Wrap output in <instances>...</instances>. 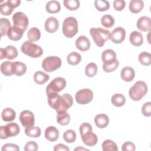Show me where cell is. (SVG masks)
<instances>
[{
  "mask_svg": "<svg viewBox=\"0 0 151 151\" xmlns=\"http://www.w3.org/2000/svg\"><path fill=\"white\" fill-rule=\"evenodd\" d=\"M47 95L50 106L57 112L67 111L73 104V97L68 93H65L61 96L58 93H50Z\"/></svg>",
  "mask_w": 151,
  "mask_h": 151,
  "instance_id": "cell-1",
  "label": "cell"
},
{
  "mask_svg": "<svg viewBox=\"0 0 151 151\" xmlns=\"http://www.w3.org/2000/svg\"><path fill=\"white\" fill-rule=\"evenodd\" d=\"M90 33L95 44L99 47H103L104 43L110 39V31L101 27L91 28Z\"/></svg>",
  "mask_w": 151,
  "mask_h": 151,
  "instance_id": "cell-2",
  "label": "cell"
},
{
  "mask_svg": "<svg viewBox=\"0 0 151 151\" xmlns=\"http://www.w3.org/2000/svg\"><path fill=\"white\" fill-rule=\"evenodd\" d=\"M147 92V86L145 82L138 81L130 87L129 94L130 99L134 101H139L142 99Z\"/></svg>",
  "mask_w": 151,
  "mask_h": 151,
  "instance_id": "cell-3",
  "label": "cell"
},
{
  "mask_svg": "<svg viewBox=\"0 0 151 151\" xmlns=\"http://www.w3.org/2000/svg\"><path fill=\"white\" fill-rule=\"evenodd\" d=\"M63 33L67 38H73L78 32V22L73 17L66 18L63 24Z\"/></svg>",
  "mask_w": 151,
  "mask_h": 151,
  "instance_id": "cell-4",
  "label": "cell"
},
{
  "mask_svg": "<svg viewBox=\"0 0 151 151\" xmlns=\"http://www.w3.org/2000/svg\"><path fill=\"white\" fill-rule=\"evenodd\" d=\"M21 51L32 58L40 57L43 54V50L40 46L29 41H25L23 42L21 47Z\"/></svg>",
  "mask_w": 151,
  "mask_h": 151,
  "instance_id": "cell-5",
  "label": "cell"
},
{
  "mask_svg": "<svg viewBox=\"0 0 151 151\" xmlns=\"http://www.w3.org/2000/svg\"><path fill=\"white\" fill-rule=\"evenodd\" d=\"M20 128L16 123H9L6 126H1L0 127V138L5 139L9 137L15 136L19 134Z\"/></svg>",
  "mask_w": 151,
  "mask_h": 151,
  "instance_id": "cell-6",
  "label": "cell"
},
{
  "mask_svg": "<svg viewBox=\"0 0 151 151\" xmlns=\"http://www.w3.org/2000/svg\"><path fill=\"white\" fill-rule=\"evenodd\" d=\"M61 65L60 58L57 56H50L45 58L42 63V67L46 72H52L58 69Z\"/></svg>",
  "mask_w": 151,
  "mask_h": 151,
  "instance_id": "cell-7",
  "label": "cell"
},
{
  "mask_svg": "<svg viewBox=\"0 0 151 151\" xmlns=\"http://www.w3.org/2000/svg\"><path fill=\"white\" fill-rule=\"evenodd\" d=\"M66 80L63 77H57L53 79L46 88V93H58L63 90L66 86Z\"/></svg>",
  "mask_w": 151,
  "mask_h": 151,
  "instance_id": "cell-8",
  "label": "cell"
},
{
  "mask_svg": "<svg viewBox=\"0 0 151 151\" xmlns=\"http://www.w3.org/2000/svg\"><path fill=\"white\" fill-rule=\"evenodd\" d=\"M76 100L80 104H87L93 99V93L89 88H83L78 90L75 96Z\"/></svg>",
  "mask_w": 151,
  "mask_h": 151,
  "instance_id": "cell-9",
  "label": "cell"
},
{
  "mask_svg": "<svg viewBox=\"0 0 151 151\" xmlns=\"http://www.w3.org/2000/svg\"><path fill=\"white\" fill-rule=\"evenodd\" d=\"M12 21L14 25L19 27L24 31L27 30L29 24V21L27 16L22 12H15L12 16Z\"/></svg>",
  "mask_w": 151,
  "mask_h": 151,
  "instance_id": "cell-10",
  "label": "cell"
},
{
  "mask_svg": "<svg viewBox=\"0 0 151 151\" xmlns=\"http://www.w3.org/2000/svg\"><path fill=\"white\" fill-rule=\"evenodd\" d=\"M19 121L24 127L34 126L35 122L34 115L29 110H24L19 115Z\"/></svg>",
  "mask_w": 151,
  "mask_h": 151,
  "instance_id": "cell-11",
  "label": "cell"
},
{
  "mask_svg": "<svg viewBox=\"0 0 151 151\" xmlns=\"http://www.w3.org/2000/svg\"><path fill=\"white\" fill-rule=\"evenodd\" d=\"M126 37L125 29L120 27L115 28L110 33V39L111 41L116 44H120L122 42Z\"/></svg>",
  "mask_w": 151,
  "mask_h": 151,
  "instance_id": "cell-12",
  "label": "cell"
},
{
  "mask_svg": "<svg viewBox=\"0 0 151 151\" xmlns=\"http://www.w3.org/2000/svg\"><path fill=\"white\" fill-rule=\"evenodd\" d=\"M136 25L137 28L141 31H150L151 29L150 18L146 16L141 17L138 19Z\"/></svg>",
  "mask_w": 151,
  "mask_h": 151,
  "instance_id": "cell-13",
  "label": "cell"
},
{
  "mask_svg": "<svg viewBox=\"0 0 151 151\" xmlns=\"http://www.w3.org/2000/svg\"><path fill=\"white\" fill-rule=\"evenodd\" d=\"M59 26L58 21L55 17H50L47 19L45 22L44 27L46 31L49 33H53L55 32Z\"/></svg>",
  "mask_w": 151,
  "mask_h": 151,
  "instance_id": "cell-14",
  "label": "cell"
},
{
  "mask_svg": "<svg viewBox=\"0 0 151 151\" xmlns=\"http://www.w3.org/2000/svg\"><path fill=\"white\" fill-rule=\"evenodd\" d=\"M75 44L77 48L82 51H87L90 47V40L84 35L78 37L76 41Z\"/></svg>",
  "mask_w": 151,
  "mask_h": 151,
  "instance_id": "cell-15",
  "label": "cell"
},
{
  "mask_svg": "<svg viewBox=\"0 0 151 151\" xmlns=\"http://www.w3.org/2000/svg\"><path fill=\"white\" fill-rule=\"evenodd\" d=\"M24 31L18 27L14 25L9 30L7 35L9 39L12 41H18L20 40L23 35Z\"/></svg>",
  "mask_w": 151,
  "mask_h": 151,
  "instance_id": "cell-16",
  "label": "cell"
},
{
  "mask_svg": "<svg viewBox=\"0 0 151 151\" xmlns=\"http://www.w3.org/2000/svg\"><path fill=\"white\" fill-rule=\"evenodd\" d=\"M101 59L103 62V64H111L117 60L116 54L113 50L111 49H107L102 52Z\"/></svg>",
  "mask_w": 151,
  "mask_h": 151,
  "instance_id": "cell-17",
  "label": "cell"
},
{
  "mask_svg": "<svg viewBox=\"0 0 151 151\" xmlns=\"http://www.w3.org/2000/svg\"><path fill=\"white\" fill-rule=\"evenodd\" d=\"M59 136V131L54 126H49L45 130V137L50 142L57 140Z\"/></svg>",
  "mask_w": 151,
  "mask_h": 151,
  "instance_id": "cell-18",
  "label": "cell"
},
{
  "mask_svg": "<svg viewBox=\"0 0 151 151\" xmlns=\"http://www.w3.org/2000/svg\"><path fill=\"white\" fill-rule=\"evenodd\" d=\"M120 76L123 80L126 82H130L134 78L135 72L133 68L130 67H125L122 70Z\"/></svg>",
  "mask_w": 151,
  "mask_h": 151,
  "instance_id": "cell-19",
  "label": "cell"
},
{
  "mask_svg": "<svg viewBox=\"0 0 151 151\" xmlns=\"http://www.w3.org/2000/svg\"><path fill=\"white\" fill-rule=\"evenodd\" d=\"M83 143L88 146H93L97 143L98 138L96 134L92 132H89L81 137Z\"/></svg>",
  "mask_w": 151,
  "mask_h": 151,
  "instance_id": "cell-20",
  "label": "cell"
},
{
  "mask_svg": "<svg viewBox=\"0 0 151 151\" xmlns=\"http://www.w3.org/2000/svg\"><path fill=\"white\" fill-rule=\"evenodd\" d=\"M94 122L97 127L103 129L109 124V119L105 114H98L94 118Z\"/></svg>",
  "mask_w": 151,
  "mask_h": 151,
  "instance_id": "cell-21",
  "label": "cell"
},
{
  "mask_svg": "<svg viewBox=\"0 0 151 151\" xmlns=\"http://www.w3.org/2000/svg\"><path fill=\"white\" fill-rule=\"evenodd\" d=\"M12 73L17 76H21L27 71L26 65L20 61H15L12 63Z\"/></svg>",
  "mask_w": 151,
  "mask_h": 151,
  "instance_id": "cell-22",
  "label": "cell"
},
{
  "mask_svg": "<svg viewBox=\"0 0 151 151\" xmlns=\"http://www.w3.org/2000/svg\"><path fill=\"white\" fill-rule=\"evenodd\" d=\"M130 43L136 47L140 46L143 42V38L142 33L140 32L134 31L131 32L129 37Z\"/></svg>",
  "mask_w": 151,
  "mask_h": 151,
  "instance_id": "cell-23",
  "label": "cell"
},
{
  "mask_svg": "<svg viewBox=\"0 0 151 151\" xmlns=\"http://www.w3.org/2000/svg\"><path fill=\"white\" fill-rule=\"evenodd\" d=\"M144 7V3L142 0H132L129 3V9L133 14L140 12Z\"/></svg>",
  "mask_w": 151,
  "mask_h": 151,
  "instance_id": "cell-24",
  "label": "cell"
},
{
  "mask_svg": "<svg viewBox=\"0 0 151 151\" xmlns=\"http://www.w3.org/2000/svg\"><path fill=\"white\" fill-rule=\"evenodd\" d=\"M15 111L11 108L4 109L1 113V118L5 122H12L15 119Z\"/></svg>",
  "mask_w": 151,
  "mask_h": 151,
  "instance_id": "cell-25",
  "label": "cell"
},
{
  "mask_svg": "<svg viewBox=\"0 0 151 151\" xmlns=\"http://www.w3.org/2000/svg\"><path fill=\"white\" fill-rule=\"evenodd\" d=\"M50 78L49 75L41 71H36L34 74V80L38 84H43L45 83Z\"/></svg>",
  "mask_w": 151,
  "mask_h": 151,
  "instance_id": "cell-26",
  "label": "cell"
},
{
  "mask_svg": "<svg viewBox=\"0 0 151 151\" xmlns=\"http://www.w3.org/2000/svg\"><path fill=\"white\" fill-rule=\"evenodd\" d=\"M46 11L50 14H55L58 12L61 9V6L57 1H50L48 2L45 5Z\"/></svg>",
  "mask_w": 151,
  "mask_h": 151,
  "instance_id": "cell-27",
  "label": "cell"
},
{
  "mask_svg": "<svg viewBox=\"0 0 151 151\" xmlns=\"http://www.w3.org/2000/svg\"><path fill=\"white\" fill-rule=\"evenodd\" d=\"M57 122L62 126L67 125L70 121V116L66 111H61L57 112Z\"/></svg>",
  "mask_w": 151,
  "mask_h": 151,
  "instance_id": "cell-28",
  "label": "cell"
},
{
  "mask_svg": "<svg viewBox=\"0 0 151 151\" xmlns=\"http://www.w3.org/2000/svg\"><path fill=\"white\" fill-rule=\"evenodd\" d=\"M11 28V23L7 18H1L0 19V31L2 37L7 35Z\"/></svg>",
  "mask_w": 151,
  "mask_h": 151,
  "instance_id": "cell-29",
  "label": "cell"
},
{
  "mask_svg": "<svg viewBox=\"0 0 151 151\" xmlns=\"http://www.w3.org/2000/svg\"><path fill=\"white\" fill-rule=\"evenodd\" d=\"M27 37L29 41L35 42L40 40L41 37V32L40 29L36 27H32L28 30Z\"/></svg>",
  "mask_w": 151,
  "mask_h": 151,
  "instance_id": "cell-30",
  "label": "cell"
},
{
  "mask_svg": "<svg viewBox=\"0 0 151 151\" xmlns=\"http://www.w3.org/2000/svg\"><path fill=\"white\" fill-rule=\"evenodd\" d=\"M111 103L116 107H121L125 104V97L120 93H116L113 94L111 98Z\"/></svg>",
  "mask_w": 151,
  "mask_h": 151,
  "instance_id": "cell-31",
  "label": "cell"
},
{
  "mask_svg": "<svg viewBox=\"0 0 151 151\" xmlns=\"http://www.w3.org/2000/svg\"><path fill=\"white\" fill-rule=\"evenodd\" d=\"M41 133V129L38 126L26 127L25 129V133L30 137H38Z\"/></svg>",
  "mask_w": 151,
  "mask_h": 151,
  "instance_id": "cell-32",
  "label": "cell"
},
{
  "mask_svg": "<svg viewBox=\"0 0 151 151\" xmlns=\"http://www.w3.org/2000/svg\"><path fill=\"white\" fill-rule=\"evenodd\" d=\"M12 63L9 61L3 62L1 64V71L2 74L6 76H11L13 74L12 73Z\"/></svg>",
  "mask_w": 151,
  "mask_h": 151,
  "instance_id": "cell-33",
  "label": "cell"
},
{
  "mask_svg": "<svg viewBox=\"0 0 151 151\" xmlns=\"http://www.w3.org/2000/svg\"><path fill=\"white\" fill-rule=\"evenodd\" d=\"M81 60L80 54L77 52H71L70 53L67 57V62L71 65H76L80 63Z\"/></svg>",
  "mask_w": 151,
  "mask_h": 151,
  "instance_id": "cell-34",
  "label": "cell"
},
{
  "mask_svg": "<svg viewBox=\"0 0 151 151\" xmlns=\"http://www.w3.org/2000/svg\"><path fill=\"white\" fill-rule=\"evenodd\" d=\"M102 149L104 151H117L118 148L117 145L113 141L107 139L105 140L101 145Z\"/></svg>",
  "mask_w": 151,
  "mask_h": 151,
  "instance_id": "cell-35",
  "label": "cell"
},
{
  "mask_svg": "<svg viewBox=\"0 0 151 151\" xmlns=\"http://www.w3.org/2000/svg\"><path fill=\"white\" fill-rule=\"evenodd\" d=\"M139 61L143 65H149L151 64V54L147 52H142L138 57Z\"/></svg>",
  "mask_w": 151,
  "mask_h": 151,
  "instance_id": "cell-36",
  "label": "cell"
},
{
  "mask_svg": "<svg viewBox=\"0 0 151 151\" xmlns=\"http://www.w3.org/2000/svg\"><path fill=\"white\" fill-rule=\"evenodd\" d=\"M101 23L105 28H111L114 24V18L110 15H104L101 19Z\"/></svg>",
  "mask_w": 151,
  "mask_h": 151,
  "instance_id": "cell-37",
  "label": "cell"
},
{
  "mask_svg": "<svg viewBox=\"0 0 151 151\" xmlns=\"http://www.w3.org/2000/svg\"><path fill=\"white\" fill-rule=\"evenodd\" d=\"M97 66L94 63L88 64L85 69L86 75L88 77H93L97 74Z\"/></svg>",
  "mask_w": 151,
  "mask_h": 151,
  "instance_id": "cell-38",
  "label": "cell"
},
{
  "mask_svg": "<svg viewBox=\"0 0 151 151\" xmlns=\"http://www.w3.org/2000/svg\"><path fill=\"white\" fill-rule=\"evenodd\" d=\"M94 6L98 11L103 12L109 9L110 4L105 0H96L94 1Z\"/></svg>",
  "mask_w": 151,
  "mask_h": 151,
  "instance_id": "cell-39",
  "label": "cell"
},
{
  "mask_svg": "<svg viewBox=\"0 0 151 151\" xmlns=\"http://www.w3.org/2000/svg\"><path fill=\"white\" fill-rule=\"evenodd\" d=\"M6 58L8 60H13L18 56V51L13 45H8L5 47Z\"/></svg>",
  "mask_w": 151,
  "mask_h": 151,
  "instance_id": "cell-40",
  "label": "cell"
},
{
  "mask_svg": "<svg viewBox=\"0 0 151 151\" xmlns=\"http://www.w3.org/2000/svg\"><path fill=\"white\" fill-rule=\"evenodd\" d=\"M63 3L64 6L70 11L76 10L80 6V2L78 0H64Z\"/></svg>",
  "mask_w": 151,
  "mask_h": 151,
  "instance_id": "cell-41",
  "label": "cell"
},
{
  "mask_svg": "<svg viewBox=\"0 0 151 151\" xmlns=\"http://www.w3.org/2000/svg\"><path fill=\"white\" fill-rule=\"evenodd\" d=\"M63 139L66 142L68 143H73L76 139V132L71 129L66 130L63 134Z\"/></svg>",
  "mask_w": 151,
  "mask_h": 151,
  "instance_id": "cell-42",
  "label": "cell"
},
{
  "mask_svg": "<svg viewBox=\"0 0 151 151\" xmlns=\"http://www.w3.org/2000/svg\"><path fill=\"white\" fill-rule=\"evenodd\" d=\"M13 8L6 2L1 4L0 5V12L3 15H9L13 11Z\"/></svg>",
  "mask_w": 151,
  "mask_h": 151,
  "instance_id": "cell-43",
  "label": "cell"
},
{
  "mask_svg": "<svg viewBox=\"0 0 151 151\" xmlns=\"http://www.w3.org/2000/svg\"><path fill=\"white\" fill-rule=\"evenodd\" d=\"M119 62L116 60L114 62L109 64H103V69L106 73H111L115 71L118 67Z\"/></svg>",
  "mask_w": 151,
  "mask_h": 151,
  "instance_id": "cell-44",
  "label": "cell"
},
{
  "mask_svg": "<svg viewBox=\"0 0 151 151\" xmlns=\"http://www.w3.org/2000/svg\"><path fill=\"white\" fill-rule=\"evenodd\" d=\"M79 130L81 137H82L87 132H92V127L91 124L88 123H83L80 125Z\"/></svg>",
  "mask_w": 151,
  "mask_h": 151,
  "instance_id": "cell-45",
  "label": "cell"
},
{
  "mask_svg": "<svg viewBox=\"0 0 151 151\" xmlns=\"http://www.w3.org/2000/svg\"><path fill=\"white\" fill-rule=\"evenodd\" d=\"M142 113L146 117L151 116V103L150 101L145 103L142 107Z\"/></svg>",
  "mask_w": 151,
  "mask_h": 151,
  "instance_id": "cell-46",
  "label": "cell"
},
{
  "mask_svg": "<svg viewBox=\"0 0 151 151\" xmlns=\"http://www.w3.org/2000/svg\"><path fill=\"white\" fill-rule=\"evenodd\" d=\"M38 149V146L34 141L28 142L24 146V150L25 151H36Z\"/></svg>",
  "mask_w": 151,
  "mask_h": 151,
  "instance_id": "cell-47",
  "label": "cell"
},
{
  "mask_svg": "<svg viewBox=\"0 0 151 151\" xmlns=\"http://www.w3.org/2000/svg\"><path fill=\"white\" fill-rule=\"evenodd\" d=\"M126 5L124 0H115L113 1V8L116 11H122Z\"/></svg>",
  "mask_w": 151,
  "mask_h": 151,
  "instance_id": "cell-48",
  "label": "cell"
},
{
  "mask_svg": "<svg viewBox=\"0 0 151 151\" xmlns=\"http://www.w3.org/2000/svg\"><path fill=\"white\" fill-rule=\"evenodd\" d=\"M135 149H136V147L134 144L130 141L124 142L122 146V150L123 151H127V150L134 151Z\"/></svg>",
  "mask_w": 151,
  "mask_h": 151,
  "instance_id": "cell-49",
  "label": "cell"
},
{
  "mask_svg": "<svg viewBox=\"0 0 151 151\" xmlns=\"http://www.w3.org/2000/svg\"><path fill=\"white\" fill-rule=\"evenodd\" d=\"M1 150H14L19 151V147L18 145L14 143H6L2 147Z\"/></svg>",
  "mask_w": 151,
  "mask_h": 151,
  "instance_id": "cell-50",
  "label": "cell"
},
{
  "mask_svg": "<svg viewBox=\"0 0 151 151\" xmlns=\"http://www.w3.org/2000/svg\"><path fill=\"white\" fill-rule=\"evenodd\" d=\"M54 151H69L70 149L68 146L61 144V143H59L57 145H55L54 147Z\"/></svg>",
  "mask_w": 151,
  "mask_h": 151,
  "instance_id": "cell-51",
  "label": "cell"
},
{
  "mask_svg": "<svg viewBox=\"0 0 151 151\" xmlns=\"http://www.w3.org/2000/svg\"><path fill=\"white\" fill-rule=\"evenodd\" d=\"M7 2L13 8H15L21 4L20 0H8Z\"/></svg>",
  "mask_w": 151,
  "mask_h": 151,
  "instance_id": "cell-52",
  "label": "cell"
},
{
  "mask_svg": "<svg viewBox=\"0 0 151 151\" xmlns=\"http://www.w3.org/2000/svg\"><path fill=\"white\" fill-rule=\"evenodd\" d=\"M4 58H6V51L5 48H1L0 49V59L2 60Z\"/></svg>",
  "mask_w": 151,
  "mask_h": 151,
  "instance_id": "cell-53",
  "label": "cell"
},
{
  "mask_svg": "<svg viewBox=\"0 0 151 151\" xmlns=\"http://www.w3.org/2000/svg\"><path fill=\"white\" fill-rule=\"evenodd\" d=\"M79 149H80V150H88V149H84V148H80V147H77V148H76V149H74V150H79Z\"/></svg>",
  "mask_w": 151,
  "mask_h": 151,
  "instance_id": "cell-54",
  "label": "cell"
}]
</instances>
